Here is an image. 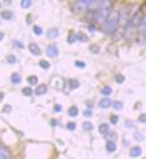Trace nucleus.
<instances>
[{"label": "nucleus", "instance_id": "nucleus-28", "mask_svg": "<svg viewBox=\"0 0 146 159\" xmlns=\"http://www.w3.org/2000/svg\"><path fill=\"white\" fill-rule=\"evenodd\" d=\"M70 87L71 88H78V87H79V82H78V80H73V79H71L70 80Z\"/></svg>", "mask_w": 146, "mask_h": 159}, {"label": "nucleus", "instance_id": "nucleus-23", "mask_svg": "<svg viewBox=\"0 0 146 159\" xmlns=\"http://www.w3.org/2000/svg\"><path fill=\"white\" fill-rule=\"evenodd\" d=\"M27 80H28V83H30V84H38V82H39L38 78L34 76V75H33V76H28Z\"/></svg>", "mask_w": 146, "mask_h": 159}, {"label": "nucleus", "instance_id": "nucleus-37", "mask_svg": "<svg viewBox=\"0 0 146 159\" xmlns=\"http://www.w3.org/2000/svg\"><path fill=\"white\" fill-rule=\"evenodd\" d=\"M13 44L16 45V47H18V48H23V44L20 43V41H13Z\"/></svg>", "mask_w": 146, "mask_h": 159}, {"label": "nucleus", "instance_id": "nucleus-44", "mask_svg": "<svg viewBox=\"0 0 146 159\" xmlns=\"http://www.w3.org/2000/svg\"><path fill=\"white\" fill-rule=\"evenodd\" d=\"M145 43H146V34H145Z\"/></svg>", "mask_w": 146, "mask_h": 159}, {"label": "nucleus", "instance_id": "nucleus-15", "mask_svg": "<svg viewBox=\"0 0 146 159\" xmlns=\"http://www.w3.org/2000/svg\"><path fill=\"white\" fill-rule=\"evenodd\" d=\"M78 113H79V111H78L76 106H73V107L69 109V115L70 116H78Z\"/></svg>", "mask_w": 146, "mask_h": 159}, {"label": "nucleus", "instance_id": "nucleus-21", "mask_svg": "<svg viewBox=\"0 0 146 159\" xmlns=\"http://www.w3.org/2000/svg\"><path fill=\"white\" fill-rule=\"evenodd\" d=\"M76 39H79V40H81V41H87L88 40V36L85 34L79 33V34H76Z\"/></svg>", "mask_w": 146, "mask_h": 159}, {"label": "nucleus", "instance_id": "nucleus-20", "mask_svg": "<svg viewBox=\"0 0 146 159\" xmlns=\"http://www.w3.org/2000/svg\"><path fill=\"white\" fill-rule=\"evenodd\" d=\"M113 107L115 109V110H120V109L123 107V104L120 101H115V102H113Z\"/></svg>", "mask_w": 146, "mask_h": 159}, {"label": "nucleus", "instance_id": "nucleus-22", "mask_svg": "<svg viewBox=\"0 0 146 159\" xmlns=\"http://www.w3.org/2000/svg\"><path fill=\"white\" fill-rule=\"evenodd\" d=\"M108 135H109V136H106V137H108L109 141H113V142H114V141L116 140V133H115V132H109Z\"/></svg>", "mask_w": 146, "mask_h": 159}, {"label": "nucleus", "instance_id": "nucleus-33", "mask_svg": "<svg viewBox=\"0 0 146 159\" xmlns=\"http://www.w3.org/2000/svg\"><path fill=\"white\" fill-rule=\"evenodd\" d=\"M8 62L9 63H14V62H16V57H14L13 54H9L8 56Z\"/></svg>", "mask_w": 146, "mask_h": 159}, {"label": "nucleus", "instance_id": "nucleus-10", "mask_svg": "<svg viewBox=\"0 0 146 159\" xmlns=\"http://www.w3.org/2000/svg\"><path fill=\"white\" fill-rule=\"evenodd\" d=\"M110 105H113V102H111V100H110V98H104V100L100 101V106H101L102 109L109 107Z\"/></svg>", "mask_w": 146, "mask_h": 159}, {"label": "nucleus", "instance_id": "nucleus-1", "mask_svg": "<svg viewBox=\"0 0 146 159\" xmlns=\"http://www.w3.org/2000/svg\"><path fill=\"white\" fill-rule=\"evenodd\" d=\"M119 26V12L110 13L108 20L104 22V30L108 34H114Z\"/></svg>", "mask_w": 146, "mask_h": 159}, {"label": "nucleus", "instance_id": "nucleus-35", "mask_svg": "<svg viewBox=\"0 0 146 159\" xmlns=\"http://www.w3.org/2000/svg\"><path fill=\"white\" fill-rule=\"evenodd\" d=\"M138 121H140L141 123H146V114H142L138 116Z\"/></svg>", "mask_w": 146, "mask_h": 159}, {"label": "nucleus", "instance_id": "nucleus-5", "mask_svg": "<svg viewBox=\"0 0 146 159\" xmlns=\"http://www.w3.org/2000/svg\"><path fill=\"white\" fill-rule=\"evenodd\" d=\"M47 54L49 56V57H52V58L57 57V54H58V49H57L56 44L48 45V47H47Z\"/></svg>", "mask_w": 146, "mask_h": 159}, {"label": "nucleus", "instance_id": "nucleus-24", "mask_svg": "<svg viewBox=\"0 0 146 159\" xmlns=\"http://www.w3.org/2000/svg\"><path fill=\"white\" fill-rule=\"evenodd\" d=\"M92 128H93V126H92L89 122H85V123H83V129H85V131H91Z\"/></svg>", "mask_w": 146, "mask_h": 159}, {"label": "nucleus", "instance_id": "nucleus-34", "mask_svg": "<svg viewBox=\"0 0 146 159\" xmlns=\"http://www.w3.org/2000/svg\"><path fill=\"white\" fill-rule=\"evenodd\" d=\"M67 128H69L70 131H74L76 128V124L75 123H69V124H67Z\"/></svg>", "mask_w": 146, "mask_h": 159}, {"label": "nucleus", "instance_id": "nucleus-3", "mask_svg": "<svg viewBox=\"0 0 146 159\" xmlns=\"http://www.w3.org/2000/svg\"><path fill=\"white\" fill-rule=\"evenodd\" d=\"M110 16V9H98L96 10V20L100 22H105Z\"/></svg>", "mask_w": 146, "mask_h": 159}, {"label": "nucleus", "instance_id": "nucleus-7", "mask_svg": "<svg viewBox=\"0 0 146 159\" xmlns=\"http://www.w3.org/2000/svg\"><path fill=\"white\" fill-rule=\"evenodd\" d=\"M133 33H136V31H134V27L131 26V25H127L126 31H124V36H126L127 39H131L132 38V35H133Z\"/></svg>", "mask_w": 146, "mask_h": 159}, {"label": "nucleus", "instance_id": "nucleus-12", "mask_svg": "<svg viewBox=\"0 0 146 159\" xmlns=\"http://www.w3.org/2000/svg\"><path fill=\"white\" fill-rule=\"evenodd\" d=\"M98 131L101 135H108L109 133V124H106V123H104V124H101L98 127Z\"/></svg>", "mask_w": 146, "mask_h": 159}, {"label": "nucleus", "instance_id": "nucleus-9", "mask_svg": "<svg viewBox=\"0 0 146 159\" xmlns=\"http://www.w3.org/2000/svg\"><path fill=\"white\" fill-rule=\"evenodd\" d=\"M45 92H47V86L45 84H41V86H38V88L35 89V93L38 94V96H41V94H44Z\"/></svg>", "mask_w": 146, "mask_h": 159}, {"label": "nucleus", "instance_id": "nucleus-14", "mask_svg": "<svg viewBox=\"0 0 146 159\" xmlns=\"http://www.w3.org/2000/svg\"><path fill=\"white\" fill-rule=\"evenodd\" d=\"M10 80H12L13 84H18V83H21V76L18 75V74H12Z\"/></svg>", "mask_w": 146, "mask_h": 159}, {"label": "nucleus", "instance_id": "nucleus-31", "mask_svg": "<svg viewBox=\"0 0 146 159\" xmlns=\"http://www.w3.org/2000/svg\"><path fill=\"white\" fill-rule=\"evenodd\" d=\"M140 12L142 13V16H146V1L144 3V4L141 5V9H140Z\"/></svg>", "mask_w": 146, "mask_h": 159}, {"label": "nucleus", "instance_id": "nucleus-42", "mask_svg": "<svg viewBox=\"0 0 146 159\" xmlns=\"http://www.w3.org/2000/svg\"><path fill=\"white\" fill-rule=\"evenodd\" d=\"M3 38H4V34H3V33H0V40H1Z\"/></svg>", "mask_w": 146, "mask_h": 159}, {"label": "nucleus", "instance_id": "nucleus-36", "mask_svg": "<svg viewBox=\"0 0 146 159\" xmlns=\"http://www.w3.org/2000/svg\"><path fill=\"white\" fill-rule=\"evenodd\" d=\"M75 65L78 66V68H85V63H84V62H81V61H76V62H75Z\"/></svg>", "mask_w": 146, "mask_h": 159}, {"label": "nucleus", "instance_id": "nucleus-26", "mask_svg": "<svg viewBox=\"0 0 146 159\" xmlns=\"http://www.w3.org/2000/svg\"><path fill=\"white\" fill-rule=\"evenodd\" d=\"M34 33L36 35H41L43 34V29L40 26H34Z\"/></svg>", "mask_w": 146, "mask_h": 159}, {"label": "nucleus", "instance_id": "nucleus-16", "mask_svg": "<svg viewBox=\"0 0 146 159\" xmlns=\"http://www.w3.org/2000/svg\"><path fill=\"white\" fill-rule=\"evenodd\" d=\"M48 36L49 38H57L58 36V30L57 29H51L48 31Z\"/></svg>", "mask_w": 146, "mask_h": 159}, {"label": "nucleus", "instance_id": "nucleus-11", "mask_svg": "<svg viewBox=\"0 0 146 159\" xmlns=\"http://www.w3.org/2000/svg\"><path fill=\"white\" fill-rule=\"evenodd\" d=\"M0 16H1L3 20H10V18H13V13L10 12V10H3V12L0 13Z\"/></svg>", "mask_w": 146, "mask_h": 159}, {"label": "nucleus", "instance_id": "nucleus-32", "mask_svg": "<svg viewBox=\"0 0 146 159\" xmlns=\"http://www.w3.org/2000/svg\"><path fill=\"white\" fill-rule=\"evenodd\" d=\"M118 121H119V118L116 115H113L111 118H110V122L113 123V124H116V123H118Z\"/></svg>", "mask_w": 146, "mask_h": 159}, {"label": "nucleus", "instance_id": "nucleus-30", "mask_svg": "<svg viewBox=\"0 0 146 159\" xmlns=\"http://www.w3.org/2000/svg\"><path fill=\"white\" fill-rule=\"evenodd\" d=\"M75 40H76V35H74L73 33H71V34L69 35V43H74Z\"/></svg>", "mask_w": 146, "mask_h": 159}, {"label": "nucleus", "instance_id": "nucleus-43", "mask_svg": "<svg viewBox=\"0 0 146 159\" xmlns=\"http://www.w3.org/2000/svg\"><path fill=\"white\" fill-rule=\"evenodd\" d=\"M3 97H4V96H3V93H1V92H0V101L3 100Z\"/></svg>", "mask_w": 146, "mask_h": 159}, {"label": "nucleus", "instance_id": "nucleus-2", "mask_svg": "<svg viewBox=\"0 0 146 159\" xmlns=\"http://www.w3.org/2000/svg\"><path fill=\"white\" fill-rule=\"evenodd\" d=\"M133 5H124L119 12V23L126 25L133 16Z\"/></svg>", "mask_w": 146, "mask_h": 159}, {"label": "nucleus", "instance_id": "nucleus-19", "mask_svg": "<svg viewBox=\"0 0 146 159\" xmlns=\"http://www.w3.org/2000/svg\"><path fill=\"white\" fill-rule=\"evenodd\" d=\"M115 82L118 83V84L124 83V75H122V74H118V75H115Z\"/></svg>", "mask_w": 146, "mask_h": 159}, {"label": "nucleus", "instance_id": "nucleus-13", "mask_svg": "<svg viewBox=\"0 0 146 159\" xmlns=\"http://www.w3.org/2000/svg\"><path fill=\"white\" fill-rule=\"evenodd\" d=\"M106 149H108V151H110V153L115 151V150H116L115 142H113V141H108V144H106Z\"/></svg>", "mask_w": 146, "mask_h": 159}, {"label": "nucleus", "instance_id": "nucleus-25", "mask_svg": "<svg viewBox=\"0 0 146 159\" xmlns=\"http://www.w3.org/2000/svg\"><path fill=\"white\" fill-rule=\"evenodd\" d=\"M21 7L22 8H28V7H31V1L30 0H23V1H21Z\"/></svg>", "mask_w": 146, "mask_h": 159}, {"label": "nucleus", "instance_id": "nucleus-17", "mask_svg": "<svg viewBox=\"0 0 146 159\" xmlns=\"http://www.w3.org/2000/svg\"><path fill=\"white\" fill-rule=\"evenodd\" d=\"M22 93L25 96H31L33 94V89H31V87H25L22 88Z\"/></svg>", "mask_w": 146, "mask_h": 159}, {"label": "nucleus", "instance_id": "nucleus-27", "mask_svg": "<svg viewBox=\"0 0 146 159\" xmlns=\"http://www.w3.org/2000/svg\"><path fill=\"white\" fill-rule=\"evenodd\" d=\"M39 65H40V68H43V69H49V62L48 61H40Z\"/></svg>", "mask_w": 146, "mask_h": 159}, {"label": "nucleus", "instance_id": "nucleus-39", "mask_svg": "<svg viewBox=\"0 0 146 159\" xmlns=\"http://www.w3.org/2000/svg\"><path fill=\"white\" fill-rule=\"evenodd\" d=\"M84 115L89 118V116H92V111H91V110H85V111H84Z\"/></svg>", "mask_w": 146, "mask_h": 159}, {"label": "nucleus", "instance_id": "nucleus-38", "mask_svg": "<svg viewBox=\"0 0 146 159\" xmlns=\"http://www.w3.org/2000/svg\"><path fill=\"white\" fill-rule=\"evenodd\" d=\"M62 110V106L61 105H56L54 106V111H61Z\"/></svg>", "mask_w": 146, "mask_h": 159}, {"label": "nucleus", "instance_id": "nucleus-4", "mask_svg": "<svg viewBox=\"0 0 146 159\" xmlns=\"http://www.w3.org/2000/svg\"><path fill=\"white\" fill-rule=\"evenodd\" d=\"M142 20H144V16H142V13L140 10H137V12L133 13L132 18H131V26L136 27V26H140V23L142 22Z\"/></svg>", "mask_w": 146, "mask_h": 159}, {"label": "nucleus", "instance_id": "nucleus-8", "mask_svg": "<svg viewBox=\"0 0 146 159\" xmlns=\"http://www.w3.org/2000/svg\"><path fill=\"white\" fill-rule=\"evenodd\" d=\"M141 153H142V150H141V147L140 146H134V147H132L131 149V157L132 158H138L141 155Z\"/></svg>", "mask_w": 146, "mask_h": 159}, {"label": "nucleus", "instance_id": "nucleus-40", "mask_svg": "<svg viewBox=\"0 0 146 159\" xmlns=\"http://www.w3.org/2000/svg\"><path fill=\"white\" fill-rule=\"evenodd\" d=\"M12 110V107H10V106H5L4 107V111H10Z\"/></svg>", "mask_w": 146, "mask_h": 159}, {"label": "nucleus", "instance_id": "nucleus-18", "mask_svg": "<svg viewBox=\"0 0 146 159\" xmlns=\"http://www.w3.org/2000/svg\"><path fill=\"white\" fill-rule=\"evenodd\" d=\"M111 92H113V89H111V87H109V86H106V87L102 88V94H105V96L111 94Z\"/></svg>", "mask_w": 146, "mask_h": 159}, {"label": "nucleus", "instance_id": "nucleus-41", "mask_svg": "<svg viewBox=\"0 0 146 159\" xmlns=\"http://www.w3.org/2000/svg\"><path fill=\"white\" fill-rule=\"evenodd\" d=\"M51 124L56 126V124H57V121H54V119H52V121H51Z\"/></svg>", "mask_w": 146, "mask_h": 159}, {"label": "nucleus", "instance_id": "nucleus-45", "mask_svg": "<svg viewBox=\"0 0 146 159\" xmlns=\"http://www.w3.org/2000/svg\"><path fill=\"white\" fill-rule=\"evenodd\" d=\"M0 149H1V145H0Z\"/></svg>", "mask_w": 146, "mask_h": 159}, {"label": "nucleus", "instance_id": "nucleus-29", "mask_svg": "<svg viewBox=\"0 0 146 159\" xmlns=\"http://www.w3.org/2000/svg\"><path fill=\"white\" fill-rule=\"evenodd\" d=\"M91 52H93V53H96V54H97V53L100 52V47L98 45H91Z\"/></svg>", "mask_w": 146, "mask_h": 159}, {"label": "nucleus", "instance_id": "nucleus-6", "mask_svg": "<svg viewBox=\"0 0 146 159\" xmlns=\"http://www.w3.org/2000/svg\"><path fill=\"white\" fill-rule=\"evenodd\" d=\"M28 49H30V52L33 53V54H35V56H39L41 53L40 48H39V45L36 43H30V45H28Z\"/></svg>", "mask_w": 146, "mask_h": 159}]
</instances>
